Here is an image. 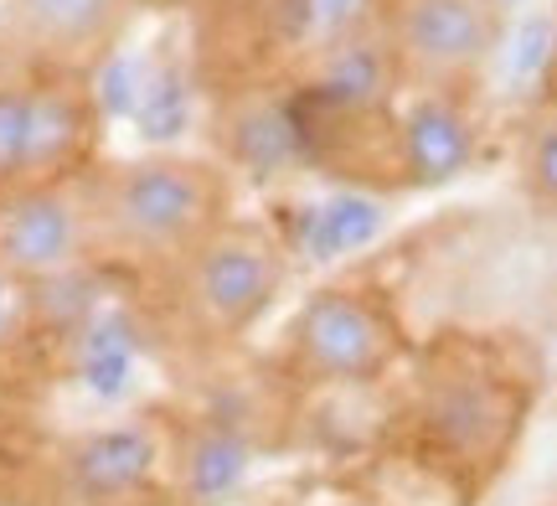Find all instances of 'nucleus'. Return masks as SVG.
Listing matches in <instances>:
<instances>
[{
	"label": "nucleus",
	"instance_id": "f257e3e1",
	"mask_svg": "<svg viewBox=\"0 0 557 506\" xmlns=\"http://www.w3.org/2000/svg\"><path fill=\"white\" fill-rule=\"evenodd\" d=\"M537 404V351L511 331H444L418 351L413 449L459 491H485Z\"/></svg>",
	"mask_w": 557,
	"mask_h": 506
},
{
	"label": "nucleus",
	"instance_id": "f03ea898",
	"mask_svg": "<svg viewBox=\"0 0 557 506\" xmlns=\"http://www.w3.org/2000/svg\"><path fill=\"white\" fill-rule=\"evenodd\" d=\"M88 207L94 269L156 284L201 238L238 218L227 165L197 150H135L99 156L78 176Z\"/></svg>",
	"mask_w": 557,
	"mask_h": 506
},
{
	"label": "nucleus",
	"instance_id": "7ed1b4c3",
	"mask_svg": "<svg viewBox=\"0 0 557 506\" xmlns=\"http://www.w3.org/2000/svg\"><path fill=\"white\" fill-rule=\"evenodd\" d=\"M382 78L418 103H470L496 67L511 5L506 0H367Z\"/></svg>",
	"mask_w": 557,
	"mask_h": 506
},
{
	"label": "nucleus",
	"instance_id": "20e7f679",
	"mask_svg": "<svg viewBox=\"0 0 557 506\" xmlns=\"http://www.w3.org/2000/svg\"><path fill=\"white\" fill-rule=\"evenodd\" d=\"M156 284L165 289V310L186 342L227 346L243 342L284 295L289 248L274 238V227L233 218Z\"/></svg>",
	"mask_w": 557,
	"mask_h": 506
},
{
	"label": "nucleus",
	"instance_id": "39448f33",
	"mask_svg": "<svg viewBox=\"0 0 557 506\" xmlns=\"http://www.w3.org/2000/svg\"><path fill=\"white\" fill-rule=\"evenodd\" d=\"M103 109L94 78L47 67H0V186L78 176L99 161Z\"/></svg>",
	"mask_w": 557,
	"mask_h": 506
},
{
	"label": "nucleus",
	"instance_id": "423d86ee",
	"mask_svg": "<svg viewBox=\"0 0 557 506\" xmlns=\"http://www.w3.org/2000/svg\"><path fill=\"white\" fill-rule=\"evenodd\" d=\"M408 351V331L377 284L341 280L305 295L289 321V362L310 383H377Z\"/></svg>",
	"mask_w": 557,
	"mask_h": 506
},
{
	"label": "nucleus",
	"instance_id": "0eeeda50",
	"mask_svg": "<svg viewBox=\"0 0 557 506\" xmlns=\"http://www.w3.org/2000/svg\"><path fill=\"white\" fill-rule=\"evenodd\" d=\"M78 176L0 186V269L26 284L32 295L94 274V238H88V207H83Z\"/></svg>",
	"mask_w": 557,
	"mask_h": 506
},
{
	"label": "nucleus",
	"instance_id": "6e6552de",
	"mask_svg": "<svg viewBox=\"0 0 557 506\" xmlns=\"http://www.w3.org/2000/svg\"><path fill=\"white\" fill-rule=\"evenodd\" d=\"M135 16L139 0H0V58L16 67L99 78Z\"/></svg>",
	"mask_w": 557,
	"mask_h": 506
},
{
	"label": "nucleus",
	"instance_id": "1a4fd4ad",
	"mask_svg": "<svg viewBox=\"0 0 557 506\" xmlns=\"http://www.w3.org/2000/svg\"><path fill=\"white\" fill-rule=\"evenodd\" d=\"M150 470H156V440L145 429H99L67 455V476L88 502L129 496L150 481Z\"/></svg>",
	"mask_w": 557,
	"mask_h": 506
},
{
	"label": "nucleus",
	"instance_id": "9d476101",
	"mask_svg": "<svg viewBox=\"0 0 557 506\" xmlns=\"http://www.w3.org/2000/svg\"><path fill=\"white\" fill-rule=\"evenodd\" d=\"M511 171H517L521 202L537 212L542 223L557 227V103L537 99L517 124L511 145Z\"/></svg>",
	"mask_w": 557,
	"mask_h": 506
},
{
	"label": "nucleus",
	"instance_id": "9b49d317",
	"mask_svg": "<svg viewBox=\"0 0 557 506\" xmlns=\"http://www.w3.org/2000/svg\"><path fill=\"white\" fill-rule=\"evenodd\" d=\"M238 476H243V445H238V440L212 434V440H201V445L191 449L186 481H191V491H197V496L218 502V496H227V491L238 486Z\"/></svg>",
	"mask_w": 557,
	"mask_h": 506
},
{
	"label": "nucleus",
	"instance_id": "f8f14e48",
	"mask_svg": "<svg viewBox=\"0 0 557 506\" xmlns=\"http://www.w3.org/2000/svg\"><path fill=\"white\" fill-rule=\"evenodd\" d=\"M32 305H37V295L0 269V351L16 342L21 331H26V321H32Z\"/></svg>",
	"mask_w": 557,
	"mask_h": 506
},
{
	"label": "nucleus",
	"instance_id": "ddd939ff",
	"mask_svg": "<svg viewBox=\"0 0 557 506\" xmlns=\"http://www.w3.org/2000/svg\"><path fill=\"white\" fill-rule=\"evenodd\" d=\"M222 0H139V11H156V16H191V11H212Z\"/></svg>",
	"mask_w": 557,
	"mask_h": 506
},
{
	"label": "nucleus",
	"instance_id": "4468645a",
	"mask_svg": "<svg viewBox=\"0 0 557 506\" xmlns=\"http://www.w3.org/2000/svg\"><path fill=\"white\" fill-rule=\"evenodd\" d=\"M537 99H553L557 103V32H553V52H547V67H542V94Z\"/></svg>",
	"mask_w": 557,
	"mask_h": 506
}]
</instances>
